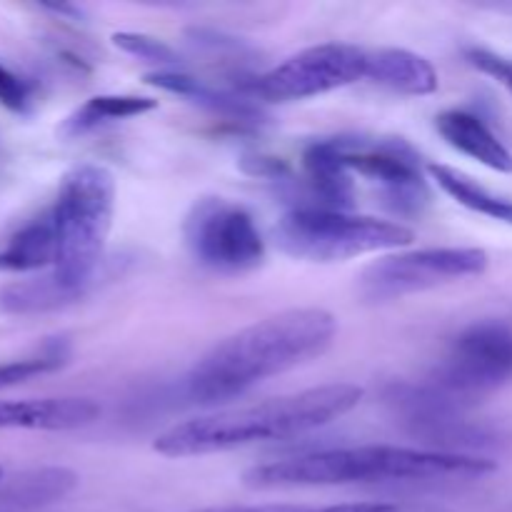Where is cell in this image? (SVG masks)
<instances>
[{
  "instance_id": "cell-4",
  "label": "cell",
  "mask_w": 512,
  "mask_h": 512,
  "mask_svg": "<svg viewBox=\"0 0 512 512\" xmlns=\"http://www.w3.org/2000/svg\"><path fill=\"white\" fill-rule=\"evenodd\" d=\"M113 213L115 178L108 168L83 163L63 175L50 210L58 243L53 278L80 298L103 263Z\"/></svg>"
},
{
  "instance_id": "cell-6",
  "label": "cell",
  "mask_w": 512,
  "mask_h": 512,
  "mask_svg": "<svg viewBox=\"0 0 512 512\" xmlns=\"http://www.w3.org/2000/svg\"><path fill=\"white\" fill-rule=\"evenodd\" d=\"M183 238L190 258L220 275L250 273L265 260V240L253 213L218 195L195 200L185 215Z\"/></svg>"
},
{
  "instance_id": "cell-17",
  "label": "cell",
  "mask_w": 512,
  "mask_h": 512,
  "mask_svg": "<svg viewBox=\"0 0 512 512\" xmlns=\"http://www.w3.org/2000/svg\"><path fill=\"white\" fill-rule=\"evenodd\" d=\"M428 175L445 195H450V198L458 205H463V208L473 210V213L478 215H485V218L490 220H498V223L512 225V200L488 190L475 178L465 175L463 170L450 168V165L430 163Z\"/></svg>"
},
{
  "instance_id": "cell-23",
  "label": "cell",
  "mask_w": 512,
  "mask_h": 512,
  "mask_svg": "<svg viewBox=\"0 0 512 512\" xmlns=\"http://www.w3.org/2000/svg\"><path fill=\"white\" fill-rule=\"evenodd\" d=\"M30 100H33V85L0 63V105L13 113H28Z\"/></svg>"
},
{
  "instance_id": "cell-13",
  "label": "cell",
  "mask_w": 512,
  "mask_h": 512,
  "mask_svg": "<svg viewBox=\"0 0 512 512\" xmlns=\"http://www.w3.org/2000/svg\"><path fill=\"white\" fill-rule=\"evenodd\" d=\"M368 80L400 95H433L440 78L428 58L405 48L370 50Z\"/></svg>"
},
{
  "instance_id": "cell-22",
  "label": "cell",
  "mask_w": 512,
  "mask_h": 512,
  "mask_svg": "<svg viewBox=\"0 0 512 512\" xmlns=\"http://www.w3.org/2000/svg\"><path fill=\"white\" fill-rule=\"evenodd\" d=\"M190 512H398L390 503H335V505H225Z\"/></svg>"
},
{
  "instance_id": "cell-24",
  "label": "cell",
  "mask_w": 512,
  "mask_h": 512,
  "mask_svg": "<svg viewBox=\"0 0 512 512\" xmlns=\"http://www.w3.org/2000/svg\"><path fill=\"white\" fill-rule=\"evenodd\" d=\"M465 60L512 93V60L485 48H465Z\"/></svg>"
},
{
  "instance_id": "cell-5",
  "label": "cell",
  "mask_w": 512,
  "mask_h": 512,
  "mask_svg": "<svg viewBox=\"0 0 512 512\" xmlns=\"http://www.w3.org/2000/svg\"><path fill=\"white\" fill-rule=\"evenodd\" d=\"M415 233L393 220L348 210L293 208L275 225V243L285 255L308 263H340L360 255L408 248Z\"/></svg>"
},
{
  "instance_id": "cell-11",
  "label": "cell",
  "mask_w": 512,
  "mask_h": 512,
  "mask_svg": "<svg viewBox=\"0 0 512 512\" xmlns=\"http://www.w3.org/2000/svg\"><path fill=\"white\" fill-rule=\"evenodd\" d=\"M100 418L90 398L0 400V430H78Z\"/></svg>"
},
{
  "instance_id": "cell-7",
  "label": "cell",
  "mask_w": 512,
  "mask_h": 512,
  "mask_svg": "<svg viewBox=\"0 0 512 512\" xmlns=\"http://www.w3.org/2000/svg\"><path fill=\"white\" fill-rule=\"evenodd\" d=\"M490 255L480 248H425L388 253L358 275V295L370 305L393 303L488 270Z\"/></svg>"
},
{
  "instance_id": "cell-25",
  "label": "cell",
  "mask_w": 512,
  "mask_h": 512,
  "mask_svg": "<svg viewBox=\"0 0 512 512\" xmlns=\"http://www.w3.org/2000/svg\"><path fill=\"white\" fill-rule=\"evenodd\" d=\"M0 483H3V468H0Z\"/></svg>"
},
{
  "instance_id": "cell-12",
  "label": "cell",
  "mask_w": 512,
  "mask_h": 512,
  "mask_svg": "<svg viewBox=\"0 0 512 512\" xmlns=\"http://www.w3.org/2000/svg\"><path fill=\"white\" fill-rule=\"evenodd\" d=\"M440 138L458 153L478 160L495 173H512V153L508 145L493 133L488 123L473 110L450 108L435 118Z\"/></svg>"
},
{
  "instance_id": "cell-20",
  "label": "cell",
  "mask_w": 512,
  "mask_h": 512,
  "mask_svg": "<svg viewBox=\"0 0 512 512\" xmlns=\"http://www.w3.org/2000/svg\"><path fill=\"white\" fill-rule=\"evenodd\" d=\"M113 45L118 50H123L130 58H138L143 63L160 65V68H175L180 63L178 53L170 48L163 40L153 38V35L145 33H115Z\"/></svg>"
},
{
  "instance_id": "cell-10",
  "label": "cell",
  "mask_w": 512,
  "mask_h": 512,
  "mask_svg": "<svg viewBox=\"0 0 512 512\" xmlns=\"http://www.w3.org/2000/svg\"><path fill=\"white\" fill-rule=\"evenodd\" d=\"M512 378V330L500 320L468 325L450 343L433 373V385L463 400L490 393Z\"/></svg>"
},
{
  "instance_id": "cell-18",
  "label": "cell",
  "mask_w": 512,
  "mask_h": 512,
  "mask_svg": "<svg viewBox=\"0 0 512 512\" xmlns=\"http://www.w3.org/2000/svg\"><path fill=\"white\" fill-rule=\"evenodd\" d=\"M58 243H55V228L50 213L43 218L30 220L28 225L10 235L5 248L0 250V270L13 273H30V270L55 265Z\"/></svg>"
},
{
  "instance_id": "cell-3",
  "label": "cell",
  "mask_w": 512,
  "mask_h": 512,
  "mask_svg": "<svg viewBox=\"0 0 512 512\" xmlns=\"http://www.w3.org/2000/svg\"><path fill=\"white\" fill-rule=\"evenodd\" d=\"M498 463L483 455L443 453L403 445H355L328 448L295 458L273 460L245 470L243 483L253 490L335 488V485L428 483V480H478L495 473Z\"/></svg>"
},
{
  "instance_id": "cell-14",
  "label": "cell",
  "mask_w": 512,
  "mask_h": 512,
  "mask_svg": "<svg viewBox=\"0 0 512 512\" xmlns=\"http://www.w3.org/2000/svg\"><path fill=\"white\" fill-rule=\"evenodd\" d=\"M145 83L165 90V93L180 95V98L190 100L200 108H208L210 113L225 115V118L238 120V123H253L260 118V108H255L250 100L235 98V95L213 88V85L203 83L193 75L180 73V70H155V73L145 75Z\"/></svg>"
},
{
  "instance_id": "cell-16",
  "label": "cell",
  "mask_w": 512,
  "mask_h": 512,
  "mask_svg": "<svg viewBox=\"0 0 512 512\" xmlns=\"http://www.w3.org/2000/svg\"><path fill=\"white\" fill-rule=\"evenodd\" d=\"M158 108V100L145 95H95L73 110L58 125V135L63 140H75L90 135L103 125L120 123V120L138 118Z\"/></svg>"
},
{
  "instance_id": "cell-2",
  "label": "cell",
  "mask_w": 512,
  "mask_h": 512,
  "mask_svg": "<svg viewBox=\"0 0 512 512\" xmlns=\"http://www.w3.org/2000/svg\"><path fill=\"white\" fill-rule=\"evenodd\" d=\"M363 395L365 390L353 383H328L243 408L210 410L170 425L155 438L153 450L165 458H198L255 443L293 440L348 415Z\"/></svg>"
},
{
  "instance_id": "cell-9",
  "label": "cell",
  "mask_w": 512,
  "mask_h": 512,
  "mask_svg": "<svg viewBox=\"0 0 512 512\" xmlns=\"http://www.w3.org/2000/svg\"><path fill=\"white\" fill-rule=\"evenodd\" d=\"M340 163L378 185L380 200L395 215L418 218L430 205L420 158L403 138H330Z\"/></svg>"
},
{
  "instance_id": "cell-1",
  "label": "cell",
  "mask_w": 512,
  "mask_h": 512,
  "mask_svg": "<svg viewBox=\"0 0 512 512\" xmlns=\"http://www.w3.org/2000/svg\"><path fill=\"white\" fill-rule=\"evenodd\" d=\"M338 318L323 308H290L268 315L215 343L185 378V393L198 405L235 400L265 380L328 353Z\"/></svg>"
},
{
  "instance_id": "cell-19",
  "label": "cell",
  "mask_w": 512,
  "mask_h": 512,
  "mask_svg": "<svg viewBox=\"0 0 512 512\" xmlns=\"http://www.w3.org/2000/svg\"><path fill=\"white\" fill-rule=\"evenodd\" d=\"M80 295L70 293L68 288L53 278H35L25 280V283H15L0 293V310L10 315H33V313H48V310L65 308V305L75 303Z\"/></svg>"
},
{
  "instance_id": "cell-8",
  "label": "cell",
  "mask_w": 512,
  "mask_h": 512,
  "mask_svg": "<svg viewBox=\"0 0 512 512\" xmlns=\"http://www.w3.org/2000/svg\"><path fill=\"white\" fill-rule=\"evenodd\" d=\"M370 50L350 43H320L290 55L243 88L265 103H293L348 88L368 78Z\"/></svg>"
},
{
  "instance_id": "cell-21",
  "label": "cell",
  "mask_w": 512,
  "mask_h": 512,
  "mask_svg": "<svg viewBox=\"0 0 512 512\" xmlns=\"http://www.w3.org/2000/svg\"><path fill=\"white\" fill-rule=\"evenodd\" d=\"M68 363V355L53 350V353L35 355V358H23V360H10V363H0V390L13 388V385L25 383V380H33L38 375L55 373L63 365Z\"/></svg>"
},
{
  "instance_id": "cell-15",
  "label": "cell",
  "mask_w": 512,
  "mask_h": 512,
  "mask_svg": "<svg viewBox=\"0 0 512 512\" xmlns=\"http://www.w3.org/2000/svg\"><path fill=\"white\" fill-rule=\"evenodd\" d=\"M78 480V473L58 465L23 470L0 483V500L23 510L45 508L68 498L78 488Z\"/></svg>"
}]
</instances>
